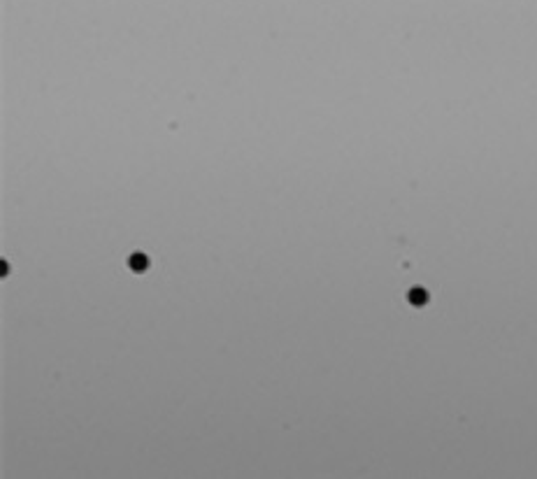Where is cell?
Segmentation results:
<instances>
[{"label":"cell","mask_w":537,"mask_h":479,"mask_svg":"<svg viewBox=\"0 0 537 479\" xmlns=\"http://www.w3.org/2000/svg\"><path fill=\"white\" fill-rule=\"evenodd\" d=\"M407 300H410L412 305H417V307H421V305H426L428 303V291L426 289H412L410 293H407Z\"/></svg>","instance_id":"6da1fadb"},{"label":"cell","mask_w":537,"mask_h":479,"mask_svg":"<svg viewBox=\"0 0 537 479\" xmlns=\"http://www.w3.org/2000/svg\"><path fill=\"white\" fill-rule=\"evenodd\" d=\"M130 268H133L135 272H144L149 268V258L144 256V254H133V256H130Z\"/></svg>","instance_id":"7a4b0ae2"}]
</instances>
